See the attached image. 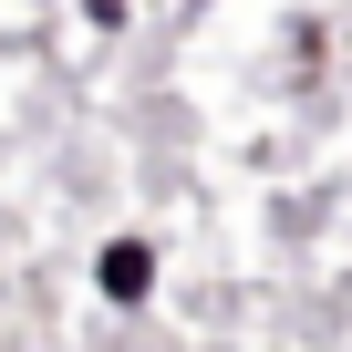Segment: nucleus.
I'll return each instance as SVG.
<instances>
[{"label":"nucleus","mask_w":352,"mask_h":352,"mask_svg":"<svg viewBox=\"0 0 352 352\" xmlns=\"http://www.w3.org/2000/svg\"><path fill=\"white\" fill-rule=\"evenodd\" d=\"M145 280H155V259H145L135 239H124V249H104V290H114V300H135Z\"/></svg>","instance_id":"f257e3e1"}]
</instances>
